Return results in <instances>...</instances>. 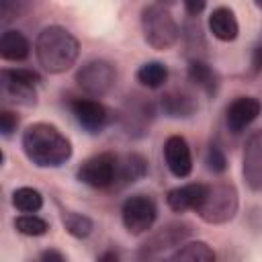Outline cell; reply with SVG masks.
Instances as JSON below:
<instances>
[{
    "label": "cell",
    "mask_w": 262,
    "mask_h": 262,
    "mask_svg": "<svg viewBox=\"0 0 262 262\" xmlns=\"http://www.w3.org/2000/svg\"><path fill=\"white\" fill-rule=\"evenodd\" d=\"M20 147L37 168H59L72 158V141L51 123H33L23 131Z\"/></svg>",
    "instance_id": "cell-1"
},
{
    "label": "cell",
    "mask_w": 262,
    "mask_h": 262,
    "mask_svg": "<svg viewBox=\"0 0 262 262\" xmlns=\"http://www.w3.org/2000/svg\"><path fill=\"white\" fill-rule=\"evenodd\" d=\"M80 55L78 39L59 25H49L39 31L35 39V57L39 66L49 74L68 72Z\"/></svg>",
    "instance_id": "cell-2"
},
{
    "label": "cell",
    "mask_w": 262,
    "mask_h": 262,
    "mask_svg": "<svg viewBox=\"0 0 262 262\" xmlns=\"http://www.w3.org/2000/svg\"><path fill=\"white\" fill-rule=\"evenodd\" d=\"M139 27H141L143 41L156 51H166L174 47L176 41L180 39V29L176 18L168 10V6L158 2L143 6L139 16Z\"/></svg>",
    "instance_id": "cell-3"
},
{
    "label": "cell",
    "mask_w": 262,
    "mask_h": 262,
    "mask_svg": "<svg viewBox=\"0 0 262 262\" xmlns=\"http://www.w3.org/2000/svg\"><path fill=\"white\" fill-rule=\"evenodd\" d=\"M239 209V194L231 182H215L207 186V194L196 209L199 217L209 225L229 223Z\"/></svg>",
    "instance_id": "cell-4"
},
{
    "label": "cell",
    "mask_w": 262,
    "mask_h": 262,
    "mask_svg": "<svg viewBox=\"0 0 262 262\" xmlns=\"http://www.w3.org/2000/svg\"><path fill=\"white\" fill-rule=\"evenodd\" d=\"M41 76L29 68H4L0 72V92L6 102L33 106L37 104V86Z\"/></svg>",
    "instance_id": "cell-5"
},
{
    "label": "cell",
    "mask_w": 262,
    "mask_h": 262,
    "mask_svg": "<svg viewBox=\"0 0 262 262\" xmlns=\"http://www.w3.org/2000/svg\"><path fill=\"white\" fill-rule=\"evenodd\" d=\"M156 111H158V104L154 100H149L143 94L133 92V94L125 96L117 119L127 137L139 139L149 133V125L156 117Z\"/></svg>",
    "instance_id": "cell-6"
},
{
    "label": "cell",
    "mask_w": 262,
    "mask_h": 262,
    "mask_svg": "<svg viewBox=\"0 0 262 262\" xmlns=\"http://www.w3.org/2000/svg\"><path fill=\"white\" fill-rule=\"evenodd\" d=\"M192 235V225L186 221H170L162 227H158L147 239L139 246L137 258L139 260H154L164 256L170 250H176Z\"/></svg>",
    "instance_id": "cell-7"
},
{
    "label": "cell",
    "mask_w": 262,
    "mask_h": 262,
    "mask_svg": "<svg viewBox=\"0 0 262 262\" xmlns=\"http://www.w3.org/2000/svg\"><path fill=\"white\" fill-rule=\"evenodd\" d=\"M76 84L78 88L94 98L106 96L117 82V68L108 59H88L82 63L76 72Z\"/></svg>",
    "instance_id": "cell-8"
},
{
    "label": "cell",
    "mask_w": 262,
    "mask_h": 262,
    "mask_svg": "<svg viewBox=\"0 0 262 262\" xmlns=\"http://www.w3.org/2000/svg\"><path fill=\"white\" fill-rule=\"evenodd\" d=\"M158 219V205L149 194L137 192L123 201L121 205V221L123 227L131 235L147 233Z\"/></svg>",
    "instance_id": "cell-9"
},
{
    "label": "cell",
    "mask_w": 262,
    "mask_h": 262,
    "mask_svg": "<svg viewBox=\"0 0 262 262\" xmlns=\"http://www.w3.org/2000/svg\"><path fill=\"white\" fill-rule=\"evenodd\" d=\"M119 156L113 151H100L84 160L76 172V178L90 188H113L117 178Z\"/></svg>",
    "instance_id": "cell-10"
},
{
    "label": "cell",
    "mask_w": 262,
    "mask_h": 262,
    "mask_svg": "<svg viewBox=\"0 0 262 262\" xmlns=\"http://www.w3.org/2000/svg\"><path fill=\"white\" fill-rule=\"evenodd\" d=\"M68 106L76 123L88 133H102L113 121L111 111L94 96H74L70 98Z\"/></svg>",
    "instance_id": "cell-11"
},
{
    "label": "cell",
    "mask_w": 262,
    "mask_h": 262,
    "mask_svg": "<svg viewBox=\"0 0 262 262\" xmlns=\"http://www.w3.org/2000/svg\"><path fill=\"white\" fill-rule=\"evenodd\" d=\"M242 176L252 192H262V129L246 137L242 154Z\"/></svg>",
    "instance_id": "cell-12"
},
{
    "label": "cell",
    "mask_w": 262,
    "mask_h": 262,
    "mask_svg": "<svg viewBox=\"0 0 262 262\" xmlns=\"http://www.w3.org/2000/svg\"><path fill=\"white\" fill-rule=\"evenodd\" d=\"M260 111L262 102L256 96H235L225 108V127L229 133L239 135L260 117Z\"/></svg>",
    "instance_id": "cell-13"
},
{
    "label": "cell",
    "mask_w": 262,
    "mask_h": 262,
    "mask_svg": "<svg viewBox=\"0 0 262 262\" xmlns=\"http://www.w3.org/2000/svg\"><path fill=\"white\" fill-rule=\"evenodd\" d=\"M164 162L174 178H186L192 172V151L182 135H170L164 141Z\"/></svg>",
    "instance_id": "cell-14"
},
{
    "label": "cell",
    "mask_w": 262,
    "mask_h": 262,
    "mask_svg": "<svg viewBox=\"0 0 262 262\" xmlns=\"http://www.w3.org/2000/svg\"><path fill=\"white\" fill-rule=\"evenodd\" d=\"M158 108L168 119H190L199 111V100L192 92L184 88H174V90H166L158 98Z\"/></svg>",
    "instance_id": "cell-15"
},
{
    "label": "cell",
    "mask_w": 262,
    "mask_h": 262,
    "mask_svg": "<svg viewBox=\"0 0 262 262\" xmlns=\"http://www.w3.org/2000/svg\"><path fill=\"white\" fill-rule=\"evenodd\" d=\"M207 186L203 182H188L174 186L166 192V205L174 213H184V211H196L207 194Z\"/></svg>",
    "instance_id": "cell-16"
},
{
    "label": "cell",
    "mask_w": 262,
    "mask_h": 262,
    "mask_svg": "<svg viewBox=\"0 0 262 262\" xmlns=\"http://www.w3.org/2000/svg\"><path fill=\"white\" fill-rule=\"evenodd\" d=\"M186 76H188V80H190L196 88H201L209 98L217 96V92H219V88H221V78H219L217 70H215L211 63H207V61L201 59V57H192V59L188 61V66H186Z\"/></svg>",
    "instance_id": "cell-17"
},
{
    "label": "cell",
    "mask_w": 262,
    "mask_h": 262,
    "mask_svg": "<svg viewBox=\"0 0 262 262\" xmlns=\"http://www.w3.org/2000/svg\"><path fill=\"white\" fill-rule=\"evenodd\" d=\"M147 158L143 154L131 151L123 158H119V166H117V178H115V186L113 188H125L133 182H139L141 178H145L147 174Z\"/></svg>",
    "instance_id": "cell-18"
},
{
    "label": "cell",
    "mask_w": 262,
    "mask_h": 262,
    "mask_svg": "<svg viewBox=\"0 0 262 262\" xmlns=\"http://www.w3.org/2000/svg\"><path fill=\"white\" fill-rule=\"evenodd\" d=\"M209 31L213 33L215 39L229 43L235 41L239 35V25L237 18L233 14V10L229 6H217L213 8V12L209 14Z\"/></svg>",
    "instance_id": "cell-19"
},
{
    "label": "cell",
    "mask_w": 262,
    "mask_h": 262,
    "mask_svg": "<svg viewBox=\"0 0 262 262\" xmlns=\"http://www.w3.org/2000/svg\"><path fill=\"white\" fill-rule=\"evenodd\" d=\"M29 55H31L29 39L16 29H6L0 37V57L4 61H25Z\"/></svg>",
    "instance_id": "cell-20"
},
{
    "label": "cell",
    "mask_w": 262,
    "mask_h": 262,
    "mask_svg": "<svg viewBox=\"0 0 262 262\" xmlns=\"http://www.w3.org/2000/svg\"><path fill=\"white\" fill-rule=\"evenodd\" d=\"M168 258L174 262H184V260H188V262H213L215 252L207 242L194 239V242H184L182 246H178Z\"/></svg>",
    "instance_id": "cell-21"
},
{
    "label": "cell",
    "mask_w": 262,
    "mask_h": 262,
    "mask_svg": "<svg viewBox=\"0 0 262 262\" xmlns=\"http://www.w3.org/2000/svg\"><path fill=\"white\" fill-rule=\"evenodd\" d=\"M135 80H137L141 86L151 88V90L162 88V86L166 84V80H168V68H166V63L156 61V59H154V61H145V63H141V66L137 68Z\"/></svg>",
    "instance_id": "cell-22"
},
{
    "label": "cell",
    "mask_w": 262,
    "mask_h": 262,
    "mask_svg": "<svg viewBox=\"0 0 262 262\" xmlns=\"http://www.w3.org/2000/svg\"><path fill=\"white\" fill-rule=\"evenodd\" d=\"M12 207L20 213H37L43 207V194L33 186H18L12 190Z\"/></svg>",
    "instance_id": "cell-23"
},
{
    "label": "cell",
    "mask_w": 262,
    "mask_h": 262,
    "mask_svg": "<svg viewBox=\"0 0 262 262\" xmlns=\"http://www.w3.org/2000/svg\"><path fill=\"white\" fill-rule=\"evenodd\" d=\"M61 223H63L66 231L76 239H86L94 229V221L88 215L78 213V211H63Z\"/></svg>",
    "instance_id": "cell-24"
},
{
    "label": "cell",
    "mask_w": 262,
    "mask_h": 262,
    "mask_svg": "<svg viewBox=\"0 0 262 262\" xmlns=\"http://www.w3.org/2000/svg\"><path fill=\"white\" fill-rule=\"evenodd\" d=\"M14 229L29 237H39L49 231V221L35 215V213H23L14 219Z\"/></svg>",
    "instance_id": "cell-25"
},
{
    "label": "cell",
    "mask_w": 262,
    "mask_h": 262,
    "mask_svg": "<svg viewBox=\"0 0 262 262\" xmlns=\"http://www.w3.org/2000/svg\"><path fill=\"white\" fill-rule=\"evenodd\" d=\"M37 0H0V20L4 25L27 16L35 8Z\"/></svg>",
    "instance_id": "cell-26"
},
{
    "label": "cell",
    "mask_w": 262,
    "mask_h": 262,
    "mask_svg": "<svg viewBox=\"0 0 262 262\" xmlns=\"http://www.w3.org/2000/svg\"><path fill=\"white\" fill-rule=\"evenodd\" d=\"M205 166L209 172L213 174H225L227 168H229V162H227V156L223 151V147L217 143V141H211L207 145V151H205Z\"/></svg>",
    "instance_id": "cell-27"
},
{
    "label": "cell",
    "mask_w": 262,
    "mask_h": 262,
    "mask_svg": "<svg viewBox=\"0 0 262 262\" xmlns=\"http://www.w3.org/2000/svg\"><path fill=\"white\" fill-rule=\"evenodd\" d=\"M18 127V117L16 113L8 111V108H2L0 111V133L2 137H10Z\"/></svg>",
    "instance_id": "cell-28"
},
{
    "label": "cell",
    "mask_w": 262,
    "mask_h": 262,
    "mask_svg": "<svg viewBox=\"0 0 262 262\" xmlns=\"http://www.w3.org/2000/svg\"><path fill=\"white\" fill-rule=\"evenodd\" d=\"M180 35H184L188 49H196V47H203V45H205V43H203V35H201L199 23H188L186 29H184V33H180Z\"/></svg>",
    "instance_id": "cell-29"
},
{
    "label": "cell",
    "mask_w": 262,
    "mask_h": 262,
    "mask_svg": "<svg viewBox=\"0 0 262 262\" xmlns=\"http://www.w3.org/2000/svg\"><path fill=\"white\" fill-rule=\"evenodd\" d=\"M262 74V35L252 47V57H250V76Z\"/></svg>",
    "instance_id": "cell-30"
},
{
    "label": "cell",
    "mask_w": 262,
    "mask_h": 262,
    "mask_svg": "<svg viewBox=\"0 0 262 262\" xmlns=\"http://www.w3.org/2000/svg\"><path fill=\"white\" fill-rule=\"evenodd\" d=\"M182 4H184V10L188 16H199L205 10L207 0H182Z\"/></svg>",
    "instance_id": "cell-31"
},
{
    "label": "cell",
    "mask_w": 262,
    "mask_h": 262,
    "mask_svg": "<svg viewBox=\"0 0 262 262\" xmlns=\"http://www.w3.org/2000/svg\"><path fill=\"white\" fill-rule=\"evenodd\" d=\"M39 258L45 260V262H63L66 260V254H61L59 250H45V252H41Z\"/></svg>",
    "instance_id": "cell-32"
},
{
    "label": "cell",
    "mask_w": 262,
    "mask_h": 262,
    "mask_svg": "<svg viewBox=\"0 0 262 262\" xmlns=\"http://www.w3.org/2000/svg\"><path fill=\"white\" fill-rule=\"evenodd\" d=\"M98 260H100V262H117V260H119V254H117L115 250H108V252L100 254Z\"/></svg>",
    "instance_id": "cell-33"
},
{
    "label": "cell",
    "mask_w": 262,
    "mask_h": 262,
    "mask_svg": "<svg viewBox=\"0 0 262 262\" xmlns=\"http://www.w3.org/2000/svg\"><path fill=\"white\" fill-rule=\"evenodd\" d=\"M158 4H164V6H172V4H176V0H156Z\"/></svg>",
    "instance_id": "cell-34"
},
{
    "label": "cell",
    "mask_w": 262,
    "mask_h": 262,
    "mask_svg": "<svg viewBox=\"0 0 262 262\" xmlns=\"http://www.w3.org/2000/svg\"><path fill=\"white\" fill-rule=\"evenodd\" d=\"M254 4H256V6L260 8V10H262V0H254Z\"/></svg>",
    "instance_id": "cell-35"
}]
</instances>
